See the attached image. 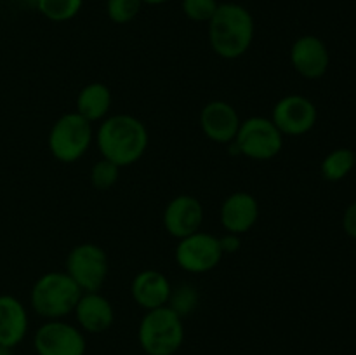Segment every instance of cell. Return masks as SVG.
Returning a JSON list of instances; mask_svg holds the SVG:
<instances>
[{
    "instance_id": "7a4b0ae2",
    "label": "cell",
    "mask_w": 356,
    "mask_h": 355,
    "mask_svg": "<svg viewBox=\"0 0 356 355\" xmlns=\"http://www.w3.org/2000/svg\"><path fill=\"white\" fill-rule=\"evenodd\" d=\"M207 26L211 49L222 59H238L245 56L256 35L252 13L236 2L219 3Z\"/></svg>"
},
{
    "instance_id": "ac0fdd59",
    "label": "cell",
    "mask_w": 356,
    "mask_h": 355,
    "mask_svg": "<svg viewBox=\"0 0 356 355\" xmlns=\"http://www.w3.org/2000/svg\"><path fill=\"white\" fill-rule=\"evenodd\" d=\"M113 94L104 82H89L79 90L75 101V111L90 124L104 120L110 115Z\"/></svg>"
},
{
    "instance_id": "5b68a950",
    "label": "cell",
    "mask_w": 356,
    "mask_h": 355,
    "mask_svg": "<svg viewBox=\"0 0 356 355\" xmlns=\"http://www.w3.org/2000/svg\"><path fill=\"white\" fill-rule=\"evenodd\" d=\"M94 141V124L76 111L63 113L52 124L47 136V146L51 155L58 162L73 164L89 152Z\"/></svg>"
},
{
    "instance_id": "484cf974",
    "label": "cell",
    "mask_w": 356,
    "mask_h": 355,
    "mask_svg": "<svg viewBox=\"0 0 356 355\" xmlns=\"http://www.w3.org/2000/svg\"><path fill=\"white\" fill-rule=\"evenodd\" d=\"M343 230L348 237L356 240V200L351 202L343 214Z\"/></svg>"
},
{
    "instance_id": "f1b7e54d",
    "label": "cell",
    "mask_w": 356,
    "mask_h": 355,
    "mask_svg": "<svg viewBox=\"0 0 356 355\" xmlns=\"http://www.w3.org/2000/svg\"><path fill=\"white\" fill-rule=\"evenodd\" d=\"M355 256H356V254H355Z\"/></svg>"
},
{
    "instance_id": "2e32d148",
    "label": "cell",
    "mask_w": 356,
    "mask_h": 355,
    "mask_svg": "<svg viewBox=\"0 0 356 355\" xmlns=\"http://www.w3.org/2000/svg\"><path fill=\"white\" fill-rule=\"evenodd\" d=\"M170 291H172V284L167 275L159 270H153V268L141 270L139 274H136L131 282L132 299L143 310H155L165 306L169 303Z\"/></svg>"
},
{
    "instance_id": "9c48e42d",
    "label": "cell",
    "mask_w": 356,
    "mask_h": 355,
    "mask_svg": "<svg viewBox=\"0 0 356 355\" xmlns=\"http://www.w3.org/2000/svg\"><path fill=\"white\" fill-rule=\"evenodd\" d=\"M37 355H86L87 340L83 331L65 319L45 320L33 334Z\"/></svg>"
},
{
    "instance_id": "7c38bea8",
    "label": "cell",
    "mask_w": 356,
    "mask_h": 355,
    "mask_svg": "<svg viewBox=\"0 0 356 355\" xmlns=\"http://www.w3.org/2000/svg\"><path fill=\"white\" fill-rule=\"evenodd\" d=\"M205 219V209L197 197L190 194L176 195L163 209V228L174 239H183L200 232Z\"/></svg>"
},
{
    "instance_id": "5bb4252c",
    "label": "cell",
    "mask_w": 356,
    "mask_h": 355,
    "mask_svg": "<svg viewBox=\"0 0 356 355\" xmlns=\"http://www.w3.org/2000/svg\"><path fill=\"white\" fill-rule=\"evenodd\" d=\"M259 202L249 191H233L222 200L219 207V221L222 228L228 233H243L250 232L259 219Z\"/></svg>"
},
{
    "instance_id": "52a82bcc",
    "label": "cell",
    "mask_w": 356,
    "mask_h": 355,
    "mask_svg": "<svg viewBox=\"0 0 356 355\" xmlns=\"http://www.w3.org/2000/svg\"><path fill=\"white\" fill-rule=\"evenodd\" d=\"M65 271L83 292L101 291L110 271L106 251L92 242L76 244L66 254Z\"/></svg>"
},
{
    "instance_id": "4fadbf2b",
    "label": "cell",
    "mask_w": 356,
    "mask_h": 355,
    "mask_svg": "<svg viewBox=\"0 0 356 355\" xmlns=\"http://www.w3.org/2000/svg\"><path fill=\"white\" fill-rule=\"evenodd\" d=\"M291 65L302 79L318 80L330 66V52L325 42L316 35H301L291 45Z\"/></svg>"
},
{
    "instance_id": "7402d4cb",
    "label": "cell",
    "mask_w": 356,
    "mask_h": 355,
    "mask_svg": "<svg viewBox=\"0 0 356 355\" xmlns=\"http://www.w3.org/2000/svg\"><path fill=\"white\" fill-rule=\"evenodd\" d=\"M89 178L90 184H92L96 190L106 191L117 184L118 178H120V167H118L117 164L110 162V160L101 157V159L90 167Z\"/></svg>"
},
{
    "instance_id": "9a60e30c",
    "label": "cell",
    "mask_w": 356,
    "mask_h": 355,
    "mask_svg": "<svg viewBox=\"0 0 356 355\" xmlns=\"http://www.w3.org/2000/svg\"><path fill=\"white\" fill-rule=\"evenodd\" d=\"M76 326L89 334H103L113 326L115 308L106 296L96 292H82L80 299L76 301L75 310Z\"/></svg>"
},
{
    "instance_id": "d4e9b609",
    "label": "cell",
    "mask_w": 356,
    "mask_h": 355,
    "mask_svg": "<svg viewBox=\"0 0 356 355\" xmlns=\"http://www.w3.org/2000/svg\"><path fill=\"white\" fill-rule=\"evenodd\" d=\"M219 246H221L222 254H235L238 253L240 247H242V235H236V233H228L219 237Z\"/></svg>"
},
{
    "instance_id": "d6986e66",
    "label": "cell",
    "mask_w": 356,
    "mask_h": 355,
    "mask_svg": "<svg viewBox=\"0 0 356 355\" xmlns=\"http://www.w3.org/2000/svg\"><path fill=\"white\" fill-rule=\"evenodd\" d=\"M356 166V155L350 148H336L323 157L320 164V173L323 180L330 183L343 181Z\"/></svg>"
},
{
    "instance_id": "30bf717a",
    "label": "cell",
    "mask_w": 356,
    "mask_h": 355,
    "mask_svg": "<svg viewBox=\"0 0 356 355\" xmlns=\"http://www.w3.org/2000/svg\"><path fill=\"white\" fill-rule=\"evenodd\" d=\"M271 120L284 136H305L318 120L316 104L302 94H287L275 103Z\"/></svg>"
},
{
    "instance_id": "4316f807",
    "label": "cell",
    "mask_w": 356,
    "mask_h": 355,
    "mask_svg": "<svg viewBox=\"0 0 356 355\" xmlns=\"http://www.w3.org/2000/svg\"><path fill=\"white\" fill-rule=\"evenodd\" d=\"M165 2H169V0H143V3H148V6H162Z\"/></svg>"
},
{
    "instance_id": "6da1fadb",
    "label": "cell",
    "mask_w": 356,
    "mask_h": 355,
    "mask_svg": "<svg viewBox=\"0 0 356 355\" xmlns=\"http://www.w3.org/2000/svg\"><path fill=\"white\" fill-rule=\"evenodd\" d=\"M94 139L101 157L117 164L120 169L141 160L149 145L146 125L129 113L108 115L99 122Z\"/></svg>"
},
{
    "instance_id": "e0dca14e",
    "label": "cell",
    "mask_w": 356,
    "mask_h": 355,
    "mask_svg": "<svg viewBox=\"0 0 356 355\" xmlns=\"http://www.w3.org/2000/svg\"><path fill=\"white\" fill-rule=\"evenodd\" d=\"M30 327L28 310L13 294H0V345L14 348L26 338Z\"/></svg>"
},
{
    "instance_id": "cb8c5ba5",
    "label": "cell",
    "mask_w": 356,
    "mask_h": 355,
    "mask_svg": "<svg viewBox=\"0 0 356 355\" xmlns=\"http://www.w3.org/2000/svg\"><path fill=\"white\" fill-rule=\"evenodd\" d=\"M218 7V0H181L183 14L195 23H209Z\"/></svg>"
},
{
    "instance_id": "8fae6325",
    "label": "cell",
    "mask_w": 356,
    "mask_h": 355,
    "mask_svg": "<svg viewBox=\"0 0 356 355\" xmlns=\"http://www.w3.org/2000/svg\"><path fill=\"white\" fill-rule=\"evenodd\" d=\"M198 124L207 139L218 145H232L238 134L240 118L238 111L232 103L222 100H212L200 110Z\"/></svg>"
},
{
    "instance_id": "603a6c76",
    "label": "cell",
    "mask_w": 356,
    "mask_h": 355,
    "mask_svg": "<svg viewBox=\"0 0 356 355\" xmlns=\"http://www.w3.org/2000/svg\"><path fill=\"white\" fill-rule=\"evenodd\" d=\"M143 0H106V16L115 24H127L139 16Z\"/></svg>"
},
{
    "instance_id": "ba28073f",
    "label": "cell",
    "mask_w": 356,
    "mask_h": 355,
    "mask_svg": "<svg viewBox=\"0 0 356 355\" xmlns=\"http://www.w3.org/2000/svg\"><path fill=\"white\" fill-rule=\"evenodd\" d=\"M222 251L219 246V237L200 230L191 235L179 239L176 247V263L181 270L188 274H207L214 270L222 260Z\"/></svg>"
},
{
    "instance_id": "8992f818",
    "label": "cell",
    "mask_w": 356,
    "mask_h": 355,
    "mask_svg": "<svg viewBox=\"0 0 356 355\" xmlns=\"http://www.w3.org/2000/svg\"><path fill=\"white\" fill-rule=\"evenodd\" d=\"M284 138L270 117L254 115L242 120L229 152L250 160H271L284 148Z\"/></svg>"
},
{
    "instance_id": "3957f363",
    "label": "cell",
    "mask_w": 356,
    "mask_h": 355,
    "mask_svg": "<svg viewBox=\"0 0 356 355\" xmlns=\"http://www.w3.org/2000/svg\"><path fill=\"white\" fill-rule=\"evenodd\" d=\"M82 292L66 271H47L31 285L30 305L44 320L65 319L73 313Z\"/></svg>"
},
{
    "instance_id": "ffe728a7",
    "label": "cell",
    "mask_w": 356,
    "mask_h": 355,
    "mask_svg": "<svg viewBox=\"0 0 356 355\" xmlns=\"http://www.w3.org/2000/svg\"><path fill=\"white\" fill-rule=\"evenodd\" d=\"M83 0H37V9L52 23H66L82 10Z\"/></svg>"
},
{
    "instance_id": "277c9868",
    "label": "cell",
    "mask_w": 356,
    "mask_h": 355,
    "mask_svg": "<svg viewBox=\"0 0 356 355\" xmlns=\"http://www.w3.org/2000/svg\"><path fill=\"white\" fill-rule=\"evenodd\" d=\"M138 341L146 355H176L184 343V320L167 305L146 310Z\"/></svg>"
},
{
    "instance_id": "83f0119b",
    "label": "cell",
    "mask_w": 356,
    "mask_h": 355,
    "mask_svg": "<svg viewBox=\"0 0 356 355\" xmlns=\"http://www.w3.org/2000/svg\"><path fill=\"white\" fill-rule=\"evenodd\" d=\"M0 355H13V348H7L0 345Z\"/></svg>"
},
{
    "instance_id": "44dd1931",
    "label": "cell",
    "mask_w": 356,
    "mask_h": 355,
    "mask_svg": "<svg viewBox=\"0 0 356 355\" xmlns=\"http://www.w3.org/2000/svg\"><path fill=\"white\" fill-rule=\"evenodd\" d=\"M198 305H200V292H198V289L195 287V285L186 284V282L176 285V287L172 285V291H170L167 306L172 308L181 319L184 320L186 317L193 315L195 310L198 308Z\"/></svg>"
}]
</instances>
